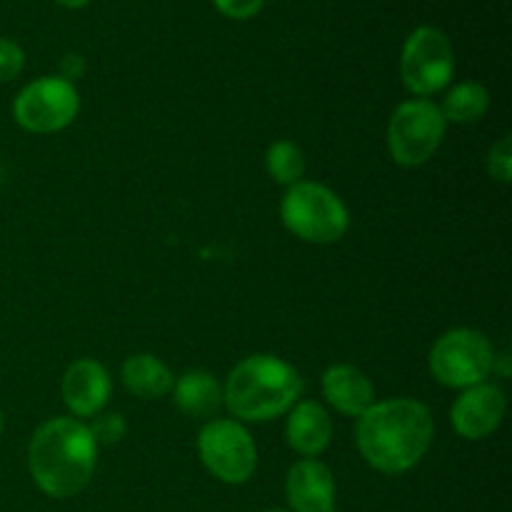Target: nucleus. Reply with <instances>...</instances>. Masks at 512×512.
Wrapping results in <instances>:
<instances>
[{
    "mask_svg": "<svg viewBox=\"0 0 512 512\" xmlns=\"http://www.w3.org/2000/svg\"><path fill=\"white\" fill-rule=\"evenodd\" d=\"M435 423L428 405L413 398L375 400L358 418L355 440L370 468L385 475L413 470L433 445Z\"/></svg>",
    "mask_w": 512,
    "mask_h": 512,
    "instance_id": "obj_1",
    "label": "nucleus"
},
{
    "mask_svg": "<svg viewBox=\"0 0 512 512\" xmlns=\"http://www.w3.org/2000/svg\"><path fill=\"white\" fill-rule=\"evenodd\" d=\"M98 463V443L88 425L73 418H53L35 430L28 448V468L35 485L50 498H73L90 483Z\"/></svg>",
    "mask_w": 512,
    "mask_h": 512,
    "instance_id": "obj_2",
    "label": "nucleus"
},
{
    "mask_svg": "<svg viewBox=\"0 0 512 512\" xmlns=\"http://www.w3.org/2000/svg\"><path fill=\"white\" fill-rule=\"evenodd\" d=\"M303 393L298 370L275 355H250L230 370L223 405L245 423H268L285 415Z\"/></svg>",
    "mask_w": 512,
    "mask_h": 512,
    "instance_id": "obj_3",
    "label": "nucleus"
},
{
    "mask_svg": "<svg viewBox=\"0 0 512 512\" xmlns=\"http://www.w3.org/2000/svg\"><path fill=\"white\" fill-rule=\"evenodd\" d=\"M280 218L295 238L313 245L338 243L348 233L350 215L343 200L330 188L300 180L288 188L280 203Z\"/></svg>",
    "mask_w": 512,
    "mask_h": 512,
    "instance_id": "obj_4",
    "label": "nucleus"
},
{
    "mask_svg": "<svg viewBox=\"0 0 512 512\" xmlns=\"http://www.w3.org/2000/svg\"><path fill=\"white\" fill-rule=\"evenodd\" d=\"M443 110L433 100L415 98L405 100L395 108L388 123V150L390 158L403 168L425 165L445 138Z\"/></svg>",
    "mask_w": 512,
    "mask_h": 512,
    "instance_id": "obj_5",
    "label": "nucleus"
},
{
    "mask_svg": "<svg viewBox=\"0 0 512 512\" xmlns=\"http://www.w3.org/2000/svg\"><path fill=\"white\" fill-rule=\"evenodd\" d=\"M430 373L448 388H473L495 373V350L480 330L455 328L440 335L430 350Z\"/></svg>",
    "mask_w": 512,
    "mask_h": 512,
    "instance_id": "obj_6",
    "label": "nucleus"
},
{
    "mask_svg": "<svg viewBox=\"0 0 512 512\" xmlns=\"http://www.w3.org/2000/svg\"><path fill=\"white\" fill-rule=\"evenodd\" d=\"M455 73V53L448 35L433 25H420L408 35L400 55V78L410 93L428 98L448 88Z\"/></svg>",
    "mask_w": 512,
    "mask_h": 512,
    "instance_id": "obj_7",
    "label": "nucleus"
},
{
    "mask_svg": "<svg viewBox=\"0 0 512 512\" xmlns=\"http://www.w3.org/2000/svg\"><path fill=\"white\" fill-rule=\"evenodd\" d=\"M198 453L213 478L243 485L258 468V448L238 420L213 418L198 435Z\"/></svg>",
    "mask_w": 512,
    "mask_h": 512,
    "instance_id": "obj_8",
    "label": "nucleus"
},
{
    "mask_svg": "<svg viewBox=\"0 0 512 512\" xmlns=\"http://www.w3.org/2000/svg\"><path fill=\"white\" fill-rule=\"evenodd\" d=\"M78 110L80 98L75 85L58 75H45L20 90L13 103V118L28 133L48 135L68 128Z\"/></svg>",
    "mask_w": 512,
    "mask_h": 512,
    "instance_id": "obj_9",
    "label": "nucleus"
},
{
    "mask_svg": "<svg viewBox=\"0 0 512 512\" xmlns=\"http://www.w3.org/2000/svg\"><path fill=\"white\" fill-rule=\"evenodd\" d=\"M508 410V398L493 383H480L465 388L450 408V423L455 433L465 440H483L500 428Z\"/></svg>",
    "mask_w": 512,
    "mask_h": 512,
    "instance_id": "obj_10",
    "label": "nucleus"
},
{
    "mask_svg": "<svg viewBox=\"0 0 512 512\" xmlns=\"http://www.w3.org/2000/svg\"><path fill=\"white\" fill-rule=\"evenodd\" d=\"M335 478L328 465L303 458L288 470L285 498L290 512H335Z\"/></svg>",
    "mask_w": 512,
    "mask_h": 512,
    "instance_id": "obj_11",
    "label": "nucleus"
},
{
    "mask_svg": "<svg viewBox=\"0 0 512 512\" xmlns=\"http://www.w3.org/2000/svg\"><path fill=\"white\" fill-rule=\"evenodd\" d=\"M110 398V375L98 360H75L63 375V400L78 418H95L103 413Z\"/></svg>",
    "mask_w": 512,
    "mask_h": 512,
    "instance_id": "obj_12",
    "label": "nucleus"
},
{
    "mask_svg": "<svg viewBox=\"0 0 512 512\" xmlns=\"http://www.w3.org/2000/svg\"><path fill=\"white\" fill-rule=\"evenodd\" d=\"M288 413V423H285L288 445L303 458H318L333 440V420L328 410L313 400H303V403H295Z\"/></svg>",
    "mask_w": 512,
    "mask_h": 512,
    "instance_id": "obj_13",
    "label": "nucleus"
},
{
    "mask_svg": "<svg viewBox=\"0 0 512 512\" xmlns=\"http://www.w3.org/2000/svg\"><path fill=\"white\" fill-rule=\"evenodd\" d=\"M323 395L338 413L348 418H360L375 403L373 383L353 365H333L325 370Z\"/></svg>",
    "mask_w": 512,
    "mask_h": 512,
    "instance_id": "obj_14",
    "label": "nucleus"
},
{
    "mask_svg": "<svg viewBox=\"0 0 512 512\" xmlns=\"http://www.w3.org/2000/svg\"><path fill=\"white\" fill-rule=\"evenodd\" d=\"M173 400L190 418H215L223 408V385L205 370H190L173 383Z\"/></svg>",
    "mask_w": 512,
    "mask_h": 512,
    "instance_id": "obj_15",
    "label": "nucleus"
},
{
    "mask_svg": "<svg viewBox=\"0 0 512 512\" xmlns=\"http://www.w3.org/2000/svg\"><path fill=\"white\" fill-rule=\"evenodd\" d=\"M123 385L140 400H158L173 390V373L160 358L148 353L130 355L120 370Z\"/></svg>",
    "mask_w": 512,
    "mask_h": 512,
    "instance_id": "obj_16",
    "label": "nucleus"
},
{
    "mask_svg": "<svg viewBox=\"0 0 512 512\" xmlns=\"http://www.w3.org/2000/svg\"><path fill=\"white\" fill-rule=\"evenodd\" d=\"M490 108V93L485 85L480 83H460L455 85L448 93L443 103V118L445 123H458V125H470L483 120V115Z\"/></svg>",
    "mask_w": 512,
    "mask_h": 512,
    "instance_id": "obj_17",
    "label": "nucleus"
},
{
    "mask_svg": "<svg viewBox=\"0 0 512 512\" xmlns=\"http://www.w3.org/2000/svg\"><path fill=\"white\" fill-rule=\"evenodd\" d=\"M265 168H268V175L275 183L293 188L305 178L308 160H305L300 145H295L293 140H278L265 153Z\"/></svg>",
    "mask_w": 512,
    "mask_h": 512,
    "instance_id": "obj_18",
    "label": "nucleus"
},
{
    "mask_svg": "<svg viewBox=\"0 0 512 512\" xmlns=\"http://www.w3.org/2000/svg\"><path fill=\"white\" fill-rule=\"evenodd\" d=\"M90 435L98 445H115L125 438V430H128V423L120 413H105L95 415L93 425H88Z\"/></svg>",
    "mask_w": 512,
    "mask_h": 512,
    "instance_id": "obj_19",
    "label": "nucleus"
},
{
    "mask_svg": "<svg viewBox=\"0 0 512 512\" xmlns=\"http://www.w3.org/2000/svg\"><path fill=\"white\" fill-rule=\"evenodd\" d=\"M488 173L498 183H510L512 175V140L505 135L490 148L488 153Z\"/></svg>",
    "mask_w": 512,
    "mask_h": 512,
    "instance_id": "obj_20",
    "label": "nucleus"
},
{
    "mask_svg": "<svg viewBox=\"0 0 512 512\" xmlns=\"http://www.w3.org/2000/svg\"><path fill=\"white\" fill-rule=\"evenodd\" d=\"M25 65V53L15 40L0 38V83L18 78Z\"/></svg>",
    "mask_w": 512,
    "mask_h": 512,
    "instance_id": "obj_21",
    "label": "nucleus"
},
{
    "mask_svg": "<svg viewBox=\"0 0 512 512\" xmlns=\"http://www.w3.org/2000/svg\"><path fill=\"white\" fill-rule=\"evenodd\" d=\"M213 5L225 15V18L248 20V18H253V15L260 13V8L265 5V0H213Z\"/></svg>",
    "mask_w": 512,
    "mask_h": 512,
    "instance_id": "obj_22",
    "label": "nucleus"
},
{
    "mask_svg": "<svg viewBox=\"0 0 512 512\" xmlns=\"http://www.w3.org/2000/svg\"><path fill=\"white\" fill-rule=\"evenodd\" d=\"M83 73H85V60L80 58V55H65V58L60 60V75H58V78L73 83V80H78Z\"/></svg>",
    "mask_w": 512,
    "mask_h": 512,
    "instance_id": "obj_23",
    "label": "nucleus"
},
{
    "mask_svg": "<svg viewBox=\"0 0 512 512\" xmlns=\"http://www.w3.org/2000/svg\"><path fill=\"white\" fill-rule=\"evenodd\" d=\"M60 5H65V8H83V5H88L90 0H58Z\"/></svg>",
    "mask_w": 512,
    "mask_h": 512,
    "instance_id": "obj_24",
    "label": "nucleus"
},
{
    "mask_svg": "<svg viewBox=\"0 0 512 512\" xmlns=\"http://www.w3.org/2000/svg\"><path fill=\"white\" fill-rule=\"evenodd\" d=\"M0 433H3V413H0Z\"/></svg>",
    "mask_w": 512,
    "mask_h": 512,
    "instance_id": "obj_25",
    "label": "nucleus"
},
{
    "mask_svg": "<svg viewBox=\"0 0 512 512\" xmlns=\"http://www.w3.org/2000/svg\"><path fill=\"white\" fill-rule=\"evenodd\" d=\"M3 175H5V173H3V165H0V183H3Z\"/></svg>",
    "mask_w": 512,
    "mask_h": 512,
    "instance_id": "obj_26",
    "label": "nucleus"
},
{
    "mask_svg": "<svg viewBox=\"0 0 512 512\" xmlns=\"http://www.w3.org/2000/svg\"><path fill=\"white\" fill-rule=\"evenodd\" d=\"M260 512H288V510H260Z\"/></svg>",
    "mask_w": 512,
    "mask_h": 512,
    "instance_id": "obj_27",
    "label": "nucleus"
}]
</instances>
